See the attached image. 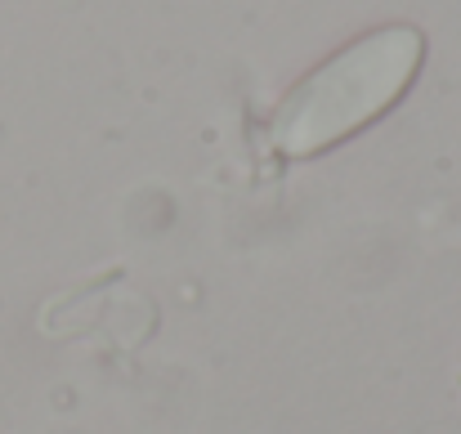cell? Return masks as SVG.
I'll return each mask as SVG.
<instances>
[{
	"mask_svg": "<svg viewBox=\"0 0 461 434\" xmlns=\"http://www.w3.org/2000/svg\"><path fill=\"white\" fill-rule=\"evenodd\" d=\"M426 63V36L412 23H385L305 72L269 117L274 152L309 161L376 126L412 90Z\"/></svg>",
	"mask_w": 461,
	"mask_h": 434,
	"instance_id": "cell-1",
	"label": "cell"
}]
</instances>
